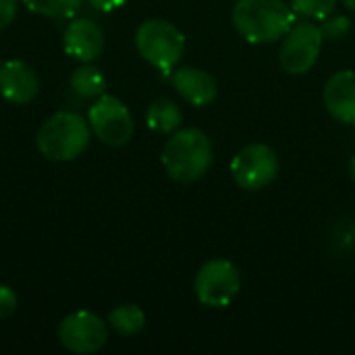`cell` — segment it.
Masks as SVG:
<instances>
[{
  "label": "cell",
  "instance_id": "obj_1",
  "mask_svg": "<svg viewBox=\"0 0 355 355\" xmlns=\"http://www.w3.org/2000/svg\"><path fill=\"white\" fill-rule=\"evenodd\" d=\"M231 21L245 42L272 44L293 27L295 12L285 0H237Z\"/></svg>",
  "mask_w": 355,
  "mask_h": 355
},
{
  "label": "cell",
  "instance_id": "obj_2",
  "mask_svg": "<svg viewBox=\"0 0 355 355\" xmlns=\"http://www.w3.org/2000/svg\"><path fill=\"white\" fill-rule=\"evenodd\" d=\"M212 141L198 127L177 129L162 150V166L177 183H193L202 179L212 166Z\"/></svg>",
  "mask_w": 355,
  "mask_h": 355
},
{
  "label": "cell",
  "instance_id": "obj_3",
  "mask_svg": "<svg viewBox=\"0 0 355 355\" xmlns=\"http://www.w3.org/2000/svg\"><path fill=\"white\" fill-rule=\"evenodd\" d=\"M92 139V127L89 123L73 112V110H60L54 112L37 131L35 144L44 158L54 162H69L75 160L85 152Z\"/></svg>",
  "mask_w": 355,
  "mask_h": 355
},
{
  "label": "cell",
  "instance_id": "obj_4",
  "mask_svg": "<svg viewBox=\"0 0 355 355\" xmlns=\"http://www.w3.org/2000/svg\"><path fill=\"white\" fill-rule=\"evenodd\" d=\"M135 48L144 60L168 73L185 54V35L171 21L146 19L135 31Z\"/></svg>",
  "mask_w": 355,
  "mask_h": 355
},
{
  "label": "cell",
  "instance_id": "obj_5",
  "mask_svg": "<svg viewBox=\"0 0 355 355\" xmlns=\"http://www.w3.org/2000/svg\"><path fill=\"white\" fill-rule=\"evenodd\" d=\"M193 291L202 306L227 308L241 291V272L231 260H208L193 279Z\"/></svg>",
  "mask_w": 355,
  "mask_h": 355
},
{
  "label": "cell",
  "instance_id": "obj_6",
  "mask_svg": "<svg viewBox=\"0 0 355 355\" xmlns=\"http://www.w3.org/2000/svg\"><path fill=\"white\" fill-rule=\"evenodd\" d=\"M322 29L312 19L295 21L293 27L285 33L281 50H279V62L285 73L289 75H304L308 73L322 50Z\"/></svg>",
  "mask_w": 355,
  "mask_h": 355
},
{
  "label": "cell",
  "instance_id": "obj_7",
  "mask_svg": "<svg viewBox=\"0 0 355 355\" xmlns=\"http://www.w3.org/2000/svg\"><path fill=\"white\" fill-rule=\"evenodd\" d=\"M87 123L92 133L106 146L119 148L125 146L135 129L133 114L127 104L114 96L102 94L87 110Z\"/></svg>",
  "mask_w": 355,
  "mask_h": 355
},
{
  "label": "cell",
  "instance_id": "obj_8",
  "mask_svg": "<svg viewBox=\"0 0 355 355\" xmlns=\"http://www.w3.org/2000/svg\"><path fill=\"white\" fill-rule=\"evenodd\" d=\"M279 175V156L266 144H250L231 160V177L245 191L268 187Z\"/></svg>",
  "mask_w": 355,
  "mask_h": 355
},
{
  "label": "cell",
  "instance_id": "obj_9",
  "mask_svg": "<svg viewBox=\"0 0 355 355\" xmlns=\"http://www.w3.org/2000/svg\"><path fill=\"white\" fill-rule=\"evenodd\" d=\"M58 341L71 354H96L108 341V327L98 314L89 310H79L60 320Z\"/></svg>",
  "mask_w": 355,
  "mask_h": 355
},
{
  "label": "cell",
  "instance_id": "obj_10",
  "mask_svg": "<svg viewBox=\"0 0 355 355\" xmlns=\"http://www.w3.org/2000/svg\"><path fill=\"white\" fill-rule=\"evenodd\" d=\"M62 48L71 58L92 62L104 52V33L92 19H73L62 33Z\"/></svg>",
  "mask_w": 355,
  "mask_h": 355
},
{
  "label": "cell",
  "instance_id": "obj_11",
  "mask_svg": "<svg viewBox=\"0 0 355 355\" xmlns=\"http://www.w3.org/2000/svg\"><path fill=\"white\" fill-rule=\"evenodd\" d=\"M40 92L35 71L23 60H6L0 67V94L10 104H27Z\"/></svg>",
  "mask_w": 355,
  "mask_h": 355
},
{
  "label": "cell",
  "instance_id": "obj_12",
  "mask_svg": "<svg viewBox=\"0 0 355 355\" xmlns=\"http://www.w3.org/2000/svg\"><path fill=\"white\" fill-rule=\"evenodd\" d=\"M171 83L177 94L191 106H208L218 96L216 79L208 71L198 67H181L173 71Z\"/></svg>",
  "mask_w": 355,
  "mask_h": 355
},
{
  "label": "cell",
  "instance_id": "obj_13",
  "mask_svg": "<svg viewBox=\"0 0 355 355\" xmlns=\"http://www.w3.org/2000/svg\"><path fill=\"white\" fill-rule=\"evenodd\" d=\"M322 100L335 121L355 125V71L345 69L335 73L324 85Z\"/></svg>",
  "mask_w": 355,
  "mask_h": 355
},
{
  "label": "cell",
  "instance_id": "obj_14",
  "mask_svg": "<svg viewBox=\"0 0 355 355\" xmlns=\"http://www.w3.org/2000/svg\"><path fill=\"white\" fill-rule=\"evenodd\" d=\"M146 123L156 133H175L183 123V112L173 100L156 98L146 110Z\"/></svg>",
  "mask_w": 355,
  "mask_h": 355
},
{
  "label": "cell",
  "instance_id": "obj_15",
  "mask_svg": "<svg viewBox=\"0 0 355 355\" xmlns=\"http://www.w3.org/2000/svg\"><path fill=\"white\" fill-rule=\"evenodd\" d=\"M69 83H71V89L79 94L81 98H98L106 89V79L102 71L89 62H83L81 67H77Z\"/></svg>",
  "mask_w": 355,
  "mask_h": 355
},
{
  "label": "cell",
  "instance_id": "obj_16",
  "mask_svg": "<svg viewBox=\"0 0 355 355\" xmlns=\"http://www.w3.org/2000/svg\"><path fill=\"white\" fill-rule=\"evenodd\" d=\"M108 324L121 335V337H133L144 331L146 327V314L135 304H123L114 308L108 314Z\"/></svg>",
  "mask_w": 355,
  "mask_h": 355
},
{
  "label": "cell",
  "instance_id": "obj_17",
  "mask_svg": "<svg viewBox=\"0 0 355 355\" xmlns=\"http://www.w3.org/2000/svg\"><path fill=\"white\" fill-rule=\"evenodd\" d=\"M23 4L42 17L50 19H69L79 12L83 0H23Z\"/></svg>",
  "mask_w": 355,
  "mask_h": 355
},
{
  "label": "cell",
  "instance_id": "obj_18",
  "mask_svg": "<svg viewBox=\"0 0 355 355\" xmlns=\"http://www.w3.org/2000/svg\"><path fill=\"white\" fill-rule=\"evenodd\" d=\"M289 4L295 15L312 21H322L335 12L337 0H291Z\"/></svg>",
  "mask_w": 355,
  "mask_h": 355
},
{
  "label": "cell",
  "instance_id": "obj_19",
  "mask_svg": "<svg viewBox=\"0 0 355 355\" xmlns=\"http://www.w3.org/2000/svg\"><path fill=\"white\" fill-rule=\"evenodd\" d=\"M320 29H322L324 40L339 42V40H343V37L349 33V29H352V21H349V17H345V15L327 17V19H322Z\"/></svg>",
  "mask_w": 355,
  "mask_h": 355
},
{
  "label": "cell",
  "instance_id": "obj_20",
  "mask_svg": "<svg viewBox=\"0 0 355 355\" xmlns=\"http://www.w3.org/2000/svg\"><path fill=\"white\" fill-rule=\"evenodd\" d=\"M17 306H19V297L15 289H10L8 285H0V320L10 318L17 312Z\"/></svg>",
  "mask_w": 355,
  "mask_h": 355
},
{
  "label": "cell",
  "instance_id": "obj_21",
  "mask_svg": "<svg viewBox=\"0 0 355 355\" xmlns=\"http://www.w3.org/2000/svg\"><path fill=\"white\" fill-rule=\"evenodd\" d=\"M17 17V0H0V31L6 29Z\"/></svg>",
  "mask_w": 355,
  "mask_h": 355
},
{
  "label": "cell",
  "instance_id": "obj_22",
  "mask_svg": "<svg viewBox=\"0 0 355 355\" xmlns=\"http://www.w3.org/2000/svg\"><path fill=\"white\" fill-rule=\"evenodd\" d=\"M94 8L102 10V12H110V10H116L121 8L127 0H87Z\"/></svg>",
  "mask_w": 355,
  "mask_h": 355
},
{
  "label": "cell",
  "instance_id": "obj_23",
  "mask_svg": "<svg viewBox=\"0 0 355 355\" xmlns=\"http://www.w3.org/2000/svg\"><path fill=\"white\" fill-rule=\"evenodd\" d=\"M341 2H343L349 10H355V0H341Z\"/></svg>",
  "mask_w": 355,
  "mask_h": 355
},
{
  "label": "cell",
  "instance_id": "obj_24",
  "mask_svg": "<svg viewBox=\"0 0 355 355\" xmlns=\"http://www.w3.org/2000/svg\"><path fill=\"white\" fill-rule=\"evenodd\" d=\"M349 173H352V179H354V183H355V156H354V160H352V164H349Z\"/></svg>",
  "mask_w": 355,
  "mask_h": 355
},
{
  "label": "cell",
  "instance_id": "obj_25",
  "mask_svg": "<svg viewBox=\"0 0 355 355\" xmlns=\"http://www.w3.org/2000/svg\"><path fill=\"white\" fill-rule=\"evenodd\" d=\"M0 67H2V62H0Z\"/></svg>",
  "mask_w": 355,
  "mask_h": 355
}]
</instances>
